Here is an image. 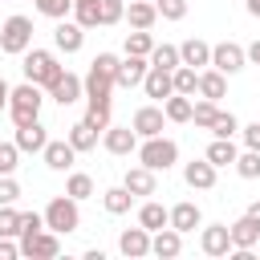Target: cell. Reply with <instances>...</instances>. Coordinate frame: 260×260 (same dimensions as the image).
Instances as JSON below:
<instances>
[{
  "instance_id": "6da1fadb",
  "label": "cell",
  "mask_w": 260,
  "mask_h": 260,
  "mask_svg": "<svg viewBox=\"0 0 260 260\" xmlns=\"http://www.w3.org/2000/svg\"><path fill=\"white\" fill-rule=\"evenodd\" d=\"M41 102H45V93H41V85H32V81L8 89V114H12V122H16V126L37 122V118H41Z\"/></svg>"
},
{
  "instance_id": "7a4b0ae2",
  "label": "cell",
  "mask_w": 260,
  "mask_h": 260,
  "mask_svg": "<svg viewBox=\"0 0 260 260\" xmlns=\"http://www.w3.org/2000/svg\"><path fill=\"white\" fill-rule=\"evenodd\" d=\"M20 57H24V65H20V69H24V81L45 85V89H49V85H53V77L65 69V65H61V61H57L49 49H32V45H28Z\"/></svg>"
},
{
  "instance_id": "3957f363",
  "label": "cell",
  "mask_w": 260,
  "mask_h": 260,
  "mask_svg": "<svg viewBox=\"0 0 260 260\" xmlns=\"http://www.w3.org/2000/svg\"><path fill=\"white\" fill-rule=\"evenodd\" d=\"M45 228H49V232H57V236H69V232H77V228H81L77 199H69V195H57V199L45 207Z\"/></svg>"
},
{
  "instance_id": "277c9868",
  "label": "cell",
  "mask_w": 260,
  "mask_h": 260,
  "mask_svg": "<svg viewBox=\"0 0 260 260\" xmlns=\"http://www.w3.org/2000/svg\"><path fill=\"white\" fill-rule=\"evenodd\" d=\"M175 158H179V142H171L162 134L142 138V146H138V162L150 171H167V167H175Z\"/></svg>"
},
{
  "instance_id": "5b68a950",
  "label": "cell",
  "mask_w": 260,
  "mask_h": 260,
  "mask_svg": "<svg viewBox=\"0 0 260 260\" xmlns=\"http://www.w3.org/2000/svg\"><path fill=\"white\" fill-rule=\"evenodd\" d=\"M28 45H32V20L28 16H8L0 24V49L12 53V57H20Z\"/></svg>"
},
{
  "instance_id": "8992f818",
  "label": "cell",
  "mask_w": 260,
  "mask_h": 260,
  "mask_svg": "<svg viewBox=\"0 0 260 260\" xmlns=\"http://www.w3.org/2000/svg\"><path fill=\"white\" fill-rule=\"evenodd\" d=\"M20 256H28V260H53V256H61V240H57V232H32V236H20Z\"/></svg>"
},
{
  "instance_id": "52a82bcc",
  "label": "cell",
  "mask_w": 260,
  "mask_h": 260,
  "mask_svg": "<svg viewBox=\"0 0 260 260\" xmlns=\"http://www.w3.org/2000/svg\"><path fill=\"white\" fill-rule=\"evenodd\" d=\"M248 65V53H244V45H236V41H219V45H211V69H219V73H240Z\"/></svg>"
},
{
  "instance_id": "ba28073f",
  "label": "cell",
  "mask_w": 260,
  "mask_h": 260,
  "mask_svg": "<svg viewBox=\"0 0 260 260\" xmlns=\"http://www.w3.org/2000/svg\"><path fill=\"white\" fill-rule=\"evenodd\" d=\"M146 69H150V61H146V57H134V53H126V57L118 61V73H114V89H134V85H142Z\"/></svg>"
},
{
  "instance_id": "9c48e42d",
  "label": "cell",
  "mask_w": 260,
  "mask_h": 260,
  "mask_svg": "<svg viewBox=\"0 0 260 260\" xmlns=\"http://www.w3.org/2000/svg\"><path fill=\"white\" fill-rule=\"evenodd\" d=\"M102 146L110 150V154H130V150H138V134H134V126H106L102 130Z\"/></svg>"
},
{
  "instance_id": "30bf717a",
  "label": "cell",
  "mask_w": 260,
  "mask_h": 260,
  "mask_svg": "<svg viewBox=\"0 0 260 260\" xmlns=\"http://www.w3.org/2000/svg\"><path fill=\"white\" fill-rule=\"evenodd\" d=\"M49 98H53L57 106H73V102L81 98V77L69 73V69H61V73L53 77V85H49Z\"/></svg>"
},
{
  "instance_id": "8fae6325",
  "label": "cell",
  "mask_w": 260,
  "mask_h": 260,
  "mask_svg": "<svg viewBox=\"0 0 260 260\" xmlns=\"http://www.w3.org/2000/svg\"><path fill=\"white\" fill-rule=\"evenodd\" d=\"M134 134L138 138H154V134H162V126H167V114H162V106H142L138 114H134Z\"/></svg>"
},
{
  "instance_id": "7c38bea8",
  "label": "cell",
  "mask_w": 260,
  "mask_h": 260,
  "mask_svg": "<svg viewBox=\"0 0 260 260\" xmlns=\"http://www.w3.org/2000/svg\"><path fill=\"white\" fill-rule=\"evenodd\" d=\"M167 223H171L175 232H183V236H187V232H195V228L203 223V211H199L191 199H183V203H175V207L167 211Z\"/></svg>"
},
{
  "instance_id": "4fadbf2b",
  "label": "cell",
  "mask_w": 260,
  "mask_h": 260,
  "mask_svg": "<svg viewBox=\"0 0 260 260\" xmlns=\"http://www.w3.org/2000/svg\"><path fill=\"white\" fill-rule=\"evenodd\" d=\"M150 252L162 256V260H175V256L183 252V232H175L171 223L158 228V232H150Z\"/></svg>"
},
{
  "instance_id": "5bb4252c",
  "label": "cell",
  "mask_w": 260,
  "mask_h": 260,
  "mask_svg": "<svg viewBox=\"0 0 260 260\" xmlns=\"http://www.w3.org/2000/svg\"><path fill=\"white\" fill-rule=\"evenodd\" d=\"M53 45H57L61 53H77V49L85 45V28H81L77 20H57V28H53Z\"/></svg>"
},
{
  "instance_id": "9a60e30c",
  "label": "cell",
  "mask_w": 260,
  "mask_h": 260,
  "mask_svg": "<svg viewBox=\"0 0 260 260\" xmlns=\"http://www.w3.org/2000/svg\"><path fill=\"white\" fill-rule=\"evenodd\" d=\"M118 248H122V256H130V260H138V256H150V232L138 223V228H126L122 236H118Z\"/></svg>"
},
{
  "instance_id": "2e32d148",
  "label": "cell",
  "mask_w": 260,
  "mask_h": 260,
  "mask_svg": "<svg viewBox=\"0 0 260 260\" xmlns=\"http://www.w3.org/2000/svg\"><path fill=\"white\" fill-rule=\"evenodd\" d=\"M199 248H203L207 256H228V252H232V232H228V223H211V228H203Z\"/></svg>"
},
{
  "instance_id": "e0dca14e",
  "label": "cell",
  "mask_w": 260,
  "mask_h": 260,
  "mask_svg": "<svg viewBox=\"0 0 260 260\" xmlns=\"http://www.w3.org/2000/svg\"><path fill=\"white\" fill-rule=\"evenodd\" d=\"M142 89H146V98H158V102H167V98L175 93L171 69H158V65H150V69H146V77H142Z\"/></svg>"
},
{
  "instance_id": "ac0fdd59",
  "label": "cell",
  "mask_w": 260,
  "mask_h": 260,
  "mask_svg": "<svg viewBox=\"0 0 260 260\" xmlns=\"http://www.w3.org/2000/svg\"><path fill=\"white\" fill-rule=\"evenodd\" d=\"M122 187H126L130 195H154V191H158V179H154V171H150V167H142V162H138V167H130V171H126Z\"/></svg>"
},
{
  "instance_id": "d6986e66",
  "label": "cell",
  "mask_w": 260,
  "mask_h": 260,
  "mask_svg": "<svg viewBox=\"0 0 260 260\" xmlns=\"http://www.w3.org/2000/svg\"><path fill=\"white\" fill-rule=\"evenodd\" d=\"M45 167L49 171H69L73 167V158H77V150H73V142L65 138V142H45Z\"/></svg>"
},
{
  "instance_id": "ffe728a7",
  "label": "cell",
  "mask_w": 260,
  "mask_h": 260,
  "mask_svg": "<svg viewBox=\"0 0 260 260\" xmlns=\"http://www.w3.org/2000/svg\"><path fill=\"white\" fill-rule=\"evenodd\" d=\"M45 142H49V134H45L41 118H37V122H28V126H16V146H20V150L41 154V150H45Z\"/></svg>"
},
{
  "instance_id": "44dd1931",
  "label": "cell",
  "mask_w": 260,
  "mask_h": 260,
  "mask_svg": "<svg viewBox=\"0 0 260 260\" xmlns=\"http://www.w3.org/2000/svg\"><path fill=\"white\" fill-rule=\"evenodd\" d=\"M183 179H187V187H195V191H211V187H215V167H211L207 158L187 162V167H183Z\"/></svg>"
},
{
  "instance_id": "7402d4cb",
  "label": "cell",
  "mask_w": 260,
  "mask_h": 260,
  "mask_svg": "<svg viewBox=\"0 0 260 260\" xmlns=\"http://www.w3.org/2000/svg\"><path fill=\"white\" fill-rule=\"evenodd\" d=\"M122 16L130 20V28H154L158 8H154V0H130V8H126Z\"/></svg>"
},
{
  "instance_id": "603a6c76",
  "label": "cell",
  "mask_w": 260,
  "mask_h": 260,
  "mask_svg": "<svg viewBox=\"0 0 260 260\" xmlns=\"http://www.w3.org/2000/svg\"><path fill=\"white\" fill-rule=\"evenodd\" d=\"M179 61H183V65H191V69L211 65V45H207V41H199V37H191V41H183V45H179Z\"/></svg>"
},
{
  "instance_id": "cb8c5ba5",
  "label": "cell",
  "mask_w": 260,
  "mask_h": 260,
  "mask_svg": "<svg viewBox=\"0 0 260 260\" xmlns=\"http://www.w3.org/2000/svg\"><path fill=\"white\" fill-rule=\"evenodd\" d=\"M236 154H240V150H236V142H232V138H211V146H207V154H203V158L219 171V167H232V162H236Z\"/></svg>"
},
{
  "instance_id": "d4e9b609",
  "label": "cell",
  "mask_w": 260,
  "mask_h": 260,
  "mask_svg": "<svg viewBox=\"0 0 260 260\" xmlns=\"http://www.w3.org/2000/svg\"><path fill=\"white\" fill-rule=\"evenodd\" d=\"M228 232H232V248H256V240H260V223H252L248 215H240Z\"/></svg>"
},
{
  "instance_id": "484cf974",
  "label": "cell",
  "mask_w": 260,
  "mask_h": 260,
  "mask_svg": "<svg viewBox=\"0 0 260 260\" xmlns=\"http://www.w3.org/2000/svg\"><path fill=\"white\" fill-rule=\"evenodd\" d=\"M199 93H203L207 102H219V98L228 93V73H219V69L199 73Z\"/></svg>"
},
{
  "instance_id": "4316f807",
  "label": "cell",
  "mask_w": 260,
  "mask_h": 260,
  "mask_svg": "<svg viewBox=\"0 0 260 260\" xmlns=\"http://www.w3.org/2000/svg\"><path fill=\"white\" fill-rule=\"evenodd\" d=\"M171 81H175V93H187V98L199 93V69H191V65H175Z\"/></svg>"
},
{
  "instance_id": "83f0119b",
  "label": "cell",
  "mask_w": 260,
  "mask_h": 260,
  "mask_svg": "<svg viewBox=\"0 0 260 260\" xmlns=\"http://www.w3.org/2000/svg\"><path fill=\"white\" fill-rule=\"evenodd\" d=\"M69 142H73V150H77V154H85V150H93V146H98V130L81 118V122H73V126H69Z\"/></svg>"
},
{
  "instance_id": "f1b7e54d",
  "label": "cell",
  "mask_w": 260,
  "mask_h": 260,
  "mask_svg": "<svg viewBox=\"0 0 260 260\" xmlns=\"http://www.w3.org/2000/svg\"><path fill=\"white\" fill-rule=\"evenodd\" d=\"M191 98L187 93H171L167 102H162V114H167V122H191Z\"/></svg>"
},
{
  "instance_id": "f546056e",
  "label": "cell",
  "mask_w": 260,
  "mask_h": 260,
  "mask_svg": "<svg viewBox=\"0 0 260 260\" xmlns=\"http://www.w3.org/2000/svg\"><path fill=\"white\" fill-rule=\"evenodd\" d=\"M130 203H134V195H130L126 187H110V191H102V207H106L110 215H126Z\"/></svg>"
},
{
  "instance_id": "4dcf8cb0",
  "label": "cell",
  "mask_w": 260,
  "mask_h": 260,
  "mask_svg": "<svg viewBox=\"0 0 260 260\" xmlns=\"http://www.w3.org/2000/svg\"><path fill=\"white\" fill-rule=\"evenodd\" d=\"M138 223H142L146 232L167 228V207H162V203H142V207H138Z\"/></svg>"
},
{
  "instance_id": "1f68e13d",
  "label": "cell",
  "mask_w": 260,
  "mask_h": 260,
  "mask_svg": "<svg viewBox=\"0 0 260 260\" xmlns=\"http://www.w3.org/2000/svg\"><path fill=\"white\" fill-rule=\"evenodd\" d=\"M150 49H154L150 28H134V32H126V53H134V57H150Z\"/></svg>"
},
{
  "instance_id": "d6a6232c",
  "label": "cell",
  "mask_w": 260,
  "mask_h": 260,
  "mask_svg": "<svg viewBox=\"0 0 260 260\" xmlns=\"http://www.w3.org/2000/svg\"><path fill=\"white\" fill-rule=\"evenodd\" d=\"M65 195H69V199H77V203H81V199H89V195H93V179H89V175H81V171H73V175H69V183H65Z\"/></svg>"
},
{
  "instance_id": "836d02e7",
  "label": "cell",
  "mask_w": 260,
  "mask_h": 260,
  "mask_svg": "<svg viewBox=\"0 0 260 260\" xmlns=\"http://www.w3.org/2000/svg\"><path fill=\"white\" fill-rule=\"evenodd\" d=\"M236 175L240 179H260V150H244V154H236Z\"/></svg>"
},
{
  "instance_id": "e575fe53",
  "label": "cell",
  "mask_w": 260,
  "mask_h": 260,
  "mask_svg": "<svg viewBox=\"0 0 260 260\" xmlns=\"http://www.w3.org/2000/svg\"><path fill=\"white\" fill-rule=\"evenodd\" d=\"M150 65H158V69L183 65V61H179V45H154V49H150Z\"/></svg>"
},
{
  "instance_id": "d590c367",
  "label": "cell",
  "mask_w": 260,
  "mask_h": 260,
  "mask_svg": "<svg viewBox=\"0 0 260 260\" xmlns=\"http://www.w3.org/2000/svg\"><path fill=\"white\" fill-rule=\"evenodd\" d=\"M215 114H219V106H215V102H207V98L191 106V122H195L199 130H211V122H215Z\"/></svg>"
},
{
  "instance_id": "8d00e7d4",
  "label": "cell",
  "mask_w": 260,
  "mask_h": 260,
  "mask_svg": "<svg viewBox=\"0 0 260 260\" xmlns=\"http://www.w3.org/2000/svg\"><path fill=\"white\" fill-rule=\"evenodd\" d=\"M37 12L49 16V20H65L73 12V0H37Z\"/></svg>"
},
{
  "instance_id": "74e56055",
  "label": "cell",
  "mask_w": 260,
  "mask_h": 260,
  "mask_svg": "<svg viewBox=\"0 0 260 260\" xmlns=\"http://www.w3.org/2000/svg\"><path fill=\"white\" fill-rule=\"evenodd\" d=\"M236 130H240L236 114H232V110H219V114H215V122H211V134H215V138H232Z\"/></svg>"
},
{
  "instance_id": "f35d334b",
  "label": "cell",
  "mask_w": 260,
  "mask_h": 260,
  "mask_svg": "<svg viewBox=\"0 0 260 260\" xmlns=\"http://www.w3.org/2000/svg\"><path fill=\"white\" fill-rule=\"evenodd\" d=\"M122 12H126L122 0H98V24H118Z\"/></svg>"
},
{
  "instance_id": "ab89813d",
  "label": "cell",
  "mask_w": 260,
  "mask_h": 260,
  "mask_svg": "<svg viewBox=\"0 0 260 260\" xmlns=\"http://www.w3.org/2000/svg\"><path fill=\"white\" fill-rule=\"evenodd\" d=\"M16 232H20V211L12 203H0V236H12L16 240Z\"/></svg>"
},
{
  "instance_id": "60d3db41",
  "label": "cell",
  "mask_w": 260,
  "mask_h": 260,
  "mask_svg": "<svg viewBox=\"0 0 260 260\" xmlns=\"http://www.w3.org/2000/svg\"><path fill=\"white\" fill-rule=\"evenodd\" d=\"M154 8H158L162 20H183L187 16V0H154Z\"/></svg>"
},
{
  "instance_id": "b9f144b4",
  "label": "cell",
  "mask_w": 260,
  "mask_h": 260,
  "mask_svg": "<svg viewBox=\"0 0 260 260\" xmlns=\"http://www.w3.org/2000/svg\"><path fill=\"white\" fill-rule=\"evenodd\" d=\"M16 158H20V146L16 142H0V175H12L20 167Z\"/></svg>"
},
{
  "instance_id": "7bdbcfd3",
  "label": "cell",
  "mask_w": 260,
  "mask_h": 260,
  "mask_svg": "<svg viewBox=\"0 0 260 260\" xmlns=\"http://www.w3.org/2000/svg\"><path fill=\"white\" fill-rule=\"evenodd\" d=\"M73 16L81 28H98V0L93 4H73Z\"/></svg>"
},
{
  "instance_id": "ee69618b",
  "label": "cell",
  "mask_w": 260,
  "mask_h": 260,
  "mask_svg": "<svg viewBox=\"0 0 260 260\" xmlns=\"http://www.w3.org/2000/svg\"><path fill=\"white\" fill-rule=\"evenodd\" d=\"M45 228V215H37V211H20V232H16V240L20 236H32V232H41Z\"/></svg>"
},
{
  "instance_id": "f6af8a7d",
  "label": "cell",
  "mask_w": 260,
  "mask_h": 260,
  "mask_svg": "<svg viewBox=\"0 0 260 260\" xmlns=\"http://www.w3.org/2000/svg\"><path fill=\"white\" fill-rule=\"evenodd\" d=\"M20 199V183L12 175H0V203H16Z\"/></svg>"
},
{
  "instance_id": "bcb514c9",
  "label": "cell",
  "mask_w": 260,
  "mask_h": 260,
  "mask_svg": "<svg viewBox=\"0 0 260 260\" xmlns=\"http://www.w3.org/2000/svg\"><path fill=\"white\" fill-rule=\"evenodd\" d=\"M118 61H122V57H114V53H98V57H93V69L106 73V77H114V73H118Z\"/></svg>"
},
{
  "instance_id": "7dc6e473",
  "label": "cell",
  "mask_w": 260,
  "mask_h": 260,
  "mask_svg": "<svg viewBox=\"0 0 260 260\" xmlns=\"http://www.w3.org/2000/svg\"><path fill=\"white\" fill-rule=\"evenodd\" d=\"M85 122H89V126L102 134V130L110 126V110H85Z\"/></svg>"
},
{
  "instance_id": "c3c4849f",
  "label": "cell",
  "mask_w": 260,
  "mask_h": 260,
  "mask_svg": "<svg viewBox=\"0 0 260 260\" xmlns=\"http://www.w3.org/2000/svg\"><path fill=\"white\" fill-rule=\"evenodd\" d=\"M240 134H244V146H248V150H260V122H252V126H244Z\"/></svg>"
},
{
  "instance_id": "681fc988",
  "label": "cell",
  "mask_w": 260,
  "mask_h": 260,
  "mask_svg": "<svg viewBox=\"0 0 260 260\" xmlns=\"http://www.w3.org/2000/svg\"><path fill=\"white\" fill-rule=\"evenodd\" d=\"M20 244H12V236H0V260H16Z\"/></svg>"
},
{
  "instance_id": "f907efd6",
  "label": "cell",
  "mask_w": 260,
  "mask_h": 260,
  "mask_svg": "<svg viewBox=\"0 0 260 260\" xmlns=\"http://www.w3.org/2000/svg\"><path fill=\"white\" fill-rule=\"evenodd\" d=\"M244 53H248V61H256V65H260V41H252Z\"/></svg>"
},
{
  "instance_id": "816d5d0a",
  "label": "cell",
  "mask_w": 260,
  "mask_h": 260,
  "mask_svg": "<svg viewBox=\"0 0 260 260\" xmlns=\"http://www.w3.org/2000/svg\"><path fill=\"white\" fill-rule=\"evenodd\" d=\"M244 215H248L252 223H260V203H248V211H244Z\"/></svg>"
},
{
  "instance_id": "f5cc1de1",
  "label": "cell",
  "mask_w": 260,
  "mask_h": 260,
  "mask_svg": "<svg viewBox=\"0 0 260 260\" xmlns=\"http://www.w3.org/2000/svg\"><path fill=\"white\" fill-rule=\"evenodd\" d=\"M0 110H8V81L0 77Z\"/></svg>"
},
{
  "instance_id": "db71d44e",
  "label": "cell",
  "mask_w": 260,
  "mask_h": 260,
  "mask_svg": "<svg viewBox=\"0 0 260 260\" xmlns=\"http://www.w3.org/2000/svg\"><path fill=\"white\" fill-rule=\"evenodd\" d=\"M248 12H252V16L260 20V0H248Z\"/></svg>"
},
{
  "instance_id": "11a10c76",
  "label": "cell",
  "mask_w": 260,
  "mask_h": 260,
  "mask_svg": "<svg viewBox=\"0 0 260 260\" xmlns=\"http://www.w3.org/2000/svg\"><path fill=\"white\" fill-rule=\"evenodd\" d=\"M73 4H93V0H73Z\"/></svg>"
},
{
  "instance_id": "9f6ffc18",
  "label": "cell",
  "mask_w": 260,
  "mask_h": 260,
  "mask_svg": "<svg viewBox=\"0 0 260 260\" xmlns=\"http://www.w3.org/2000/svg\"><path fill=\"white\" fill-rule=\"evenodd\" d=\"M256 248H260V240H256Z\"/></svg>"
}]
</instances>
